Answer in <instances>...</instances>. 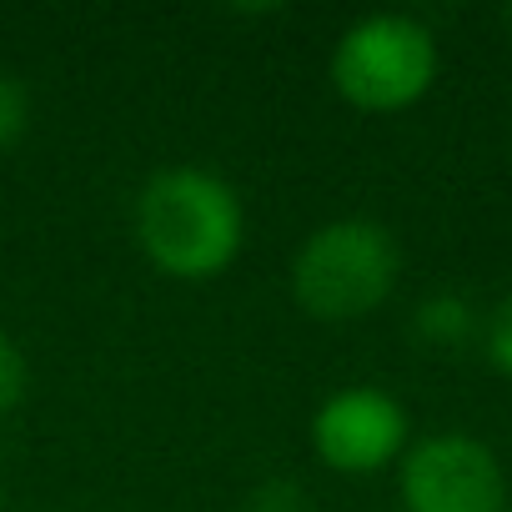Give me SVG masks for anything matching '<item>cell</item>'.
<instances>
[{
  "label": "cell",
  "mask_w": 512,
  "mask_h": 512,
  "mask_svg": "<svg viewBox=\"0 0 512 512\" xmlns=\"http://www.w3.org/2000/svg\"><path fill=\"white\" fill-rule=\"evenodd\" d=\"M136 246L171 282H211L246 246V206L206 166H161L136 191Z\"/></svg>",
  "instance_id": "6da1fadb"
},
{
  "label": "cell",
  "mask_w": 512,
  "mask_h": 512,
  "mask_svg": "<svg viewBox=\"0 0 512 512\" xmlns=\"http://www.w3.org/2000/svg\"><path fill=\"white\" fill-rule=\"evenodd\" d=\"M402 277V246L372 216H337L317 226L297 262H292V297L312 322L342 327L377 312Z\"/></svg>",
  "instance_id": "7a4b0ae2"
},
{
  "label": "cell",
  "mask_w": 512,
  "mask_h": 512,
  "mask_svg": "<svg viewBox=\"0 0 512 512\" xmlns=\"http://www.w3.org/2000/svg\"><path fill=\"white\" fill-rule=\"evenodd\" d=\"M442 51L427 21L402 11H377L352 21L332 51V86L352 111L392 116L417 106L437 81Z\"/></svg>",
  "instance_id": "3957f363"
},
{
  "label": "cell",
  "mask_w": 512,
  "mask_h": 512,
  "mask_svg": "<svg viewBox=\"0 0 512 512\" xmlns=\"http://www.w3.org/2000/svg\"><path fill=\"white\" fill-rule=\"evenodd\" d=\"M407 512H507V472L472 432H432L402 452Z\"/></svg>",
  "instance_id": "277c9868"
},
{
  "label": "cell",
  "mask_w": 512,
  "mask_h": 512,
  "mask_svg": "<svg viewBox=\"0 0 512 512\" xmlns=\"http://www.w3.org/2000/svg\"><path fill=\"white\" fill-rule=\"evenodd\" d=\"M312 447L332 472L362 477V472H382L412 447V422L387 387L352 382L322 397V407L312 412Z\"/></svg>",
  "instance_id": "5b68a950"
},
{
  "label": "cell",
  "mask_w": 512,
  "mask_h": 512,
  "mask_svg": "<svg viewBox=\"0 0 512 512\" xmlns=\"http://www.w3.org/2000/svg\"><path fill=\"white\" fill-rule=\"evenodd\" d=\"M412 332L427 342V347H462L472 332H477V312L467 297L457 292H437L427 302H417L412 312Z\"/></svg>",
  "instance_id": "8992f818"
},
{
  "label": "cell",
  "mask_w": 512,
  "mask_h": 512,
  "mask_svg": "<svg viewBox=\"0 0 512 512\" xmlns=\"http://www.w3.org/2000/svg\"><path fill=\"white\" fill-rule=\"evenodd\" d=\"M31 131V86L16 71H0V151H11Z\"/></svg>",
  "instance_id": "52a82bcc"
},
{
  "label": "cell",
  "mask_w": 512,
  "mask_h": 512,
  "mask_svg": "<svg viewBox=\"0 0 512 512\" xmlns=\"http://www.w3.org/2000/svg\"><path fill=\"white\" fill-rule=\"evenodd\" d=\"M31 392V362L21 352V342L0 327V417H11Z\"/></svg>",
  "instance_id": "ba28073f"
},
{
  "label": "cell",
  "mask_w": 512,
  "mask_h": 512,
  "mask_svg": "<svg viewBox=\"0 0 512 512\" xmlns=\"http://www.w3.org/2000/svg\"><path fill=\"white\" fill-rule=\"evenodd\" d=\"M482 347H487V362H492L502 377H512V287H507L502 302L487 312V322H482Z\"/></svg>",
  "instance_id": "9c48e42d"
},
{
  "label": "cell",
  "mask_w": 512,
  "mask_h": 512,
  "mask_svg": "<svg viewBox=\"0 0 512 512\" xmlns=\"http://www.w3.org/2000/svg\"><path fill=\"white\" fill-rule=\"evenodd\" d=\"M251 512H307V497L292 477H267L251 492Z\"/></svg>",
  "instance_id": "30bf717a"
},
{
  "label": "cell",
  "mask_w": 512,
  "mask_h": 512,
  "mask_svg": "<svg viewBox=\"0 0 512 512\" xmlns=\"http://www.w3.org/2000/svg\"><path fill=\"white\" fill-rule=\"evenodd\" d=\"M0 512H6V487H0Z\"/></svg>",
  "instance_id": "8fae6325"
},
{
  "label": "cell",
  "mask_w": 512,
  "mask_h": 512,
  "mask_svg": "<svg viewBox=\"0 0 512 512\" xmlns=\"http://www.w3.org/2000/svg\"><path fill=\"white\" fill-rule=\"evenodd\" d=\"M502 21H507V26H512V6H507V16H502Z\"/></svg>",
  "instance_id": "7c38bea8"
}]
</instances>
